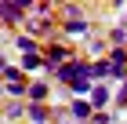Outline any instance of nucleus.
Instances as JSON below:
<instances>
[{
  "label": "nucleus",
  "instance_id": "15",
  "mask_svg": "<svg viewBox=\"0 0 127 124\" xmlns=\"http://www.w3.org/2000/svg\"><path fill=\"white\" fill-rule=\"evenodd\" d=\"M87 124H113V113H95Z\"/></svg>",
  "mask_w": 127,
  "mask_h": 124
},
{
  "label": "nucleus",
  "instance_id": "14",
  "mask_svg": "<svg viewBox=\"0 0 127 124\" xmlns=\"http://www.w3.org/2000/svg\"><path fill=\"white\" fill-rule=\"evenodd\" d=\"M69 88H73V95H91L95 80H76V84H69Z\"/></svg>",
  "mask_w": 127,
  "mask_h": 124
},
{
  "label": "nucleus",
  "instance_id": "7",
  "mask_svg": "<svg viewBox=\"0 0 127 124\" xmlns=\"http://www.w3.org/2000/svg\"><path fill=\"white\" fill-rule=\"evenodd\" d=\"M109 99H113V91H109V84H95V88H91V99H87V102L95 106V113H102V110L109 106Z\"/></svg>",
  "mask_w": 127,
  "mask_h": 124
},
{
  "label": "nucleus",
  "instance_id": "6",
  "mask_svg": "<svg viewBox=\"0 0 127 124\" xmlns=\"http://www.w3.org/2000/svg\"><path fill=\"white\" fill-rule=\"evenodd\" d=\"M26 121L29 124H51L55 121V110H47V102H26Z\"/></svg>",
  "mask_w": 127,
  "mask_h": 124
},
{
  "label": "nucleus",
  "instance_id": "8",
  "mask_svg": "<svg viewBox=\"0 0 127 124\" xmlns=\"http://www.w3.org/2000/svg\"><path fill=\"white\" fill-rule=\"evenodd\" d=\"M47 95H51V84L47 80H29V91H26V99H29V102H47Z\"/></svg>",
  "mask_w": 127,
  "mask_h": 124
},
{
  "label": "nucleus",
  "instance_id": "3",
  "mask_svg": "<svg viewBox=\"0 0 127 124\" xmlns=\"http://www.w3.org/2000/svg\"><path fill=\"white\" fill-rule=\"evenodd\" d=\"M62 33H65V37H84V33H91V26H87V18H84V11H80V7H69V11H65Z\"/></svg>",
  "mask_w": 127,
  "mask_h": 124
},
{
  "label": "nucleus",
  "instance_id": "18",
  "mask_svg": "<svg viewBox=\"0 0 127 124\" xmlns=\"http://www.w3.org/2000/svg\"><path fill=\"white\" fill-rule=\"evenodd\" d=\"M58 124H76V121H69V117H65V121H58Z\"/></svg>",
  "mask_w": 127,
  "mask_h": 124
},
{
  "label": "nucleus",
  "instance_id": "4",
  "mask_svg": "<svg viewBox=\"0 0 127 124\" xmlns=\"http://www.w3.org/2000/svg\"><path fill=\"white\" fill-rule=\"evenodd\" d=\"M65 117H69V121H76V124H87L91 117H95V106H91L87 99H73V102L65 106Z\"/></svg>",
  "mask_w": 127,
  "mask_h": 124
},
{
  "label": "nucleus",
  "instance_id": "13",
  "mask_svg": "<svg viewBox=\"0 0 127 124\" xmlns=\"http://www.w3.org/2000/svg\"><path fill=\"white\" fill-rule=\"evenodd\" d=\"M109 40H113V48H127V26H116L109 33Z\"/></svg>",
  "mask_w": 127,
  "mask_h": 124
},
{
  "label": "nucleus",
  "instance_id": "12",
  "mask_svg": "<svg viewBox=\"0 0 127 124\" xmlns=\"http://www.w3.org/2000/svg\"><path fill=\"white\" fill-rule=\"evenodd\" d=\"M4 117H7V121H22V117H26V102H11L7 110H4Z\"/></svg>",
  "mask_w": 127,
  "mask_h": 124
},
{
  "label": "nucleus",
  "instance_id": "16",
  "mask_svg": "<svg viewBox=\"0 0 127 124\" xmlns=\"http://www.w3.org/2000/svg\"><path fill=\"white\" fill-rule=\"evenodd\" d=\"M116 106H127V80H124V88H120V95H116Z\"/></svg>",
  "mask_w": 127,
  "mask_h": 124
},
{
  "label": "nucleus",
  "instance_id": "1",
  "mask_svg": "<svg viewBox=\"0 0 127 124\" xmlns=\"http://www.w3.org/2000/svg\"><path fill=\"white\" fill-rule=\"evenodd\" d=\"M33 0H0V22L4 26H26V11H33Z\"/></svg>",
  "mask_w": 127,
  "mask_h": 124
},
{
  "label": "nucleus",
  "instance_id": "5",
  "mask_svg": "<svg viewBox=\"0 0 127 124\" xmlns=\"http://www.w3.org/2000/svg\"><path fill=\"white\" fill-rule=\"evenodd\" d=\"M55 33V22H51V15H44V18H26V37H51Z\"/></svg>",
  "mask_w": 127,
  "mask_h": 124
},
{
  "label": "nucleus",
  "instance_id": "17",
  "mask_svg": "<svg viewBox=\"0 0 127 124\" xmlns=\"http://www.w3.org/2000/svg\"><path fill=\"white\" fill-rule=\"evenodd\" d=\"M4 69H7V58H4V51H0V73H4Z\"/></svg>",
  "mask_w": 127,
  "mask_h": 124
},
{
  "label": "nucleus",
  "instance_id": "9",
  "mask_svg": "<svg viewBox=\"0 0 127 124\" xmlns=\"http://www.w3.org/2000/svg\"><path fill=\"white\" fill-rule=\"evenodd\" d=\"M15 48H18L22 55H40V51H44L36 40H33V37H26V33H15Z\"/></svg>",
  "mask_w": 127,
  "mask_h": 124
},
{
  "label": "nucleus",
  "instance_id": "10",
  "mask_svg": "<svg viewBox=\"0 0 127 124\" xmlns=\"http://www.w3.org/2000/svg\"><path fill=\"white\" fill-rule=\"evenodd\" d=\"M18 69H22V73H36V69H44V55H22Z\"/></svg>",
  "mask_w": 127,
  "mask_h": 124
},
{
  "label": "nucleus",
  "instance_id": "11",
  "mask_svg": "<svg viewBox=\"0 0 127 124\" xmlns=\"http://www.w3.org/2000/svg\"><path fill=\"white\" fill-rule=\"evenodd\" d=\"M109 66L127 69V48H113V51H109Z\"/></svg>",
  "mask_w": 127,
  "mask_h": 124
},
{
  "label": "nucleus",
  "instance_id": "2",
  "mask_svg": "<svg viewBox=\"0 0 127 124\" xmlns=\"http://www.w3.org/2000/svg\"><path fill=\"white\" fill-rule=\"evenodd\" d=\"M73 48H69V44H47V48H44V73H58L62 66H65V62H73Z\"/></svg>",
  "mask_w": 127,
  "mask_h": 124
}]
</instances>
